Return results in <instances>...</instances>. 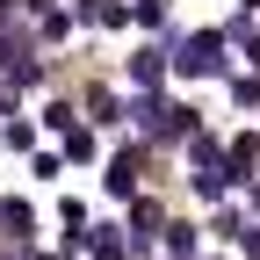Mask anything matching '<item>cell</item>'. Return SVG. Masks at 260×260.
Masks as SVG:
<instances>
[{"label":"cell","mask_w":260,"mask_h":260,"mask_svg":"<svg viewBox=\"0 0 260 260\" xmlns=\"http://www.w3.org/2000/svg\"><path fill=\"white\" fill-rule=\"evenodd\" d=\"M174 73H188V80H217V73H224V29H195V37L174 51Z\"/></svg>","instance_id":"cell-1"},{"label":"cell","mask_w":260,"mask_h":260,"mask_svg":"<svg viewBox=\"0 0 260 260\" xmlns=\"http://www.w3.org/2000/svg\"><path fill=\"white\" fill-rule=\"evenodd\" d=\"M167 65H174V51H159V44H152V51H138V58H130V80L152 94L159 80H167Z\"/></svg>","instance_id":"cell-2"},{"label":"cell","mask_w":260,"mask_h":260,"mask_svg":"<svg viewBox=\"0 0 260 260\" xmlns=\"http://www.w3.org/2000/svg\"><path fill=\"white\" fill-rule=\"evenodd\" d=\"M138 174H145V152H116V167H109V195H138Z\"/></svg>","instance_id":"cell-3"},{"label":"cell","mask_w":260,"mask_h":260,"mask_svg":"<svg viewBox=\"0 0 260 260\" xmlns=\"http://www.w3.org/2000/svg\"><path fill=\"white\" fill-rule=\"evenodd\" d=\"M80 22H94V29H123L130 8H123V0H80Z\"/></svg>","instance_id":"cell-4"},{"label":"cell","mask_w":260,"mask_h":260,"mask_svg":"<svg viewBox=\"0 0 260 260\" xmlns=\"http://www.w3.org/2000/svg\"><path fill=\"white\" fill-rule=\"evenodd\" d=\"M87 253H94V260H123V253H130V239L116 232V224H102V232H87Z\"/></svg>","instance_id":"cell-5"},{"label":"cell","mask_w":260,"mask_h":260,"mask_svg":"<svg viewBox=\"0 0 260 260\" xmlns=\"http://www.w3.org/2000/svg\"><path fill=\"white\" fill-rule=\"evenodd\" d=\"M130 224H138V232H130V246H145L152 232H167V224H159V203H152V195H138V210H130Z\"/></svg>","instance_id":"cell-6"},{"label":"cell","mask_w":260,"mask_h":260,"mask_svg":"<svg viewBox=\"0 0 260 260\" xmlns=\"http://www.w3.org/2000/svg\"><path fill=\"white\" fill-rule=\"evenodd\" d=\"M224 159H232V174L246 181V174L260 167V138H253V130H246V138H232V152H224Z\"/></svg>","instance_id":"cell-7"},{"label":"cell","mask_w":260,"mask_h":260,"mask_svg":"<svg viewBox=\"0 0 260 260\" xmlns=\"http://www.w3.org/2000/svg\"><path fill=\"white\" fill-rule=\"evenodd\" d=\"M188 159H195V167H217L224 152H217V138H210V130H195V138H188Z\"/></svg>","instance_id":"cell-8"},{"label":"cell","mask_w":260,"mask_h":260,"mask_svg":"<svg viewBox=\"0 0 260 260\" xmlns=\"http://www.w3.org/2000/svg\"><path fill=\"white\" fill-rule=\"evenodd\" d=\"M87 109H94V123H123V109H116V94H109V87H94V94H87Z\"/></svg>","instance_id":"cell-9"},{"label":"cell","mask_w":260,"mask_h":260,"mask_svg":"<svg viewBox=\"0 0 260 260\" xmlns=\"http://www.w3.org/2000/svg\"><path fill=\"white\" fill-rule=\"evenodd\" d=\"M44 123H51V130H65V138H73V130H80V116H73V102H51V109H44Z\"/></svg>","instance_id":"cell-10"},{"label":"cell","mask_w":260,"mask_h":260,"mask_svg":"<svg viewBox=\"0 0 260 260\" xmlns=\"http://www.w3.org/2000/svg\"><path fill=\"white\" fill-rule=\"evenodd\" d=\"M130 22H145V29H159V22H167V0H138V8H130Z\"/></svg>","instance_id":"cell-11"},{"label":"cell","mask_w":260,"mask_h":260,"mask_svg":"<svg viewBox=\"0 0 260 260\" xmlns=\"http://www.w3.org/2000/svg\"><path fill=\"white\" fill-rule=\"evenodd\" d=\"M167 253H195V224H167Z\"/></svg>","instance_id":"cell-12"},{"label":"cell","mask_w":260,"mask_h":260,"mask_svg":"<svg viewBox=\"0 0 260 260\" xmlns=\"http://www.w3.org/2000/svg\"><path fill=\"white\" fill-rule=\"evenodd\" d=\"M246 253H253V260H260V224H246Z\"/></svg>","instance_id":"cell-13"},{"label":"cell","mask_w":260,"mask_h":260,"mask_svg":"<svg viewBox=\"0 0 260 260\" xmlns=\"http://www.w3.org/2000/svg\"><path fill=\"white\" fill-rule=\"evenodd\" d=\"M246 15H260V0H246Z\"/></svg>","instance_id":"cell-14"},{"label":"cell","mask_w":260,"mask_h":260,"mask_svg":"<svg viewBox=\"0 0 260 260\" xmlns=\"http://www.w3.org/2000/svg\"><path fill=\"white\" fill-rule=\"evenodd\" d=\"M253 203H260V188H253Z\"/></svg>","instance_id":"cell-15"}]
</instances>
